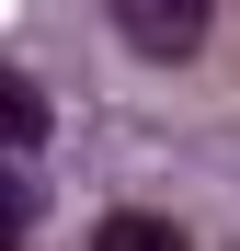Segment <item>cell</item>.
<instances>
[{
    "label": "cell",
    "instance_id": "2",
    "mask_svg": "<svg viewBox=\"0 0 240 251\" xmlns=\"http://www.w3.org/2000/svg\"><path fill=\"white\" fill-rule=\"evenodd\" d=\"M46 137H57V103H46V80L0 57V160H34Z\"/></svg>",
    "mask_w": 240,
    "mask_h": 251
},
{
    "label": "cell",
    "instance_id": "3",
    "mask_svg": "<svg viewBox=\"0 0 240 251\" xmlns=\"http://www.w3.org/2000/svg\"><path fill=\"white\" fill-rule=\"evenodd\" d=\"M92 251H194V240H183V217H160V205H114L92 228Z\"/></svg>",
    "mask_w": 240,
    "mask_h": 251
},
{
    "label": "cell",
    "instance_id": "1",
    "mask_svg": "<svg viewBox=\"0 0 240 251\" xmlns=\"http://www.w3.org/2000/svg\"><path fill=\"white\" fill-rule=\"evenodd\" d=\"M114 34L149 57V69H183V57H206V34H217V0H103Z\"/></svg>",
    "mask_w": 240,
    "mask_h": 251
},
{
    "label": "cell",
    "instance_id": "4",
    "mask_svg": "<svg viewBox=\"0 0 240 251\" xmlns=\"http://www.w3.org/2000/svg\"><path fill=\"white\" fill-rule=\"evenodd\" d=\"M34 205H46V194H34V172H23V160H0V251L34 240Z\"/></svg>",
    "mask_w": 240,
    "mask_h": 251
}]
</instances>
